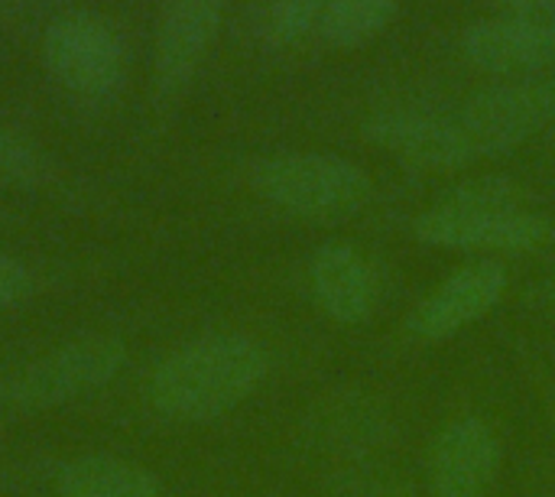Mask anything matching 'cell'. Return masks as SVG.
<instances>
[{
	"instance_id": "obj_1",
	"label": "cell",
	"mask_w": 555,
	"mask_h": 497,
	"mask_svg": "<svg viewBox=\"0 0 555 497\" xmlns=\"http://www.w3.org/2000/svg\"><path fill=\"white\" fill-rule=\"evenodd\" d=\"M270 371L267 348L244 332L198 335L156 361L146 404L172 423H208L241 407Z\"/></svg>"
},
{
	"instance_id": "obj_2",
	"label": "cell",
	"mask_w": 555,
	"mask_h": 497,
	"mask_svg": "<svg viewBox=\"0 0 555 497\" xmlns=\"http://www.w3.org/2000/svg\"><path fill=\"white\" fill-rule=\"evenodd\" d=\"M527 189L507 176H481L459 182L433 208H426L413 231L423 244L455 251H540L555 238V221L530 212Z\"/></svg>"
},
{
	"instance_id": "obj_3",
	"label": "cell",
	"mask_w": 555,
	"mask_h": 497,
	"mask_svg": "<svg viewBox=\"0 0 555 497\" xmlns=\"http://www.w3.org/2000/svg\"><path fill=\"white\" fill-rule=\"evenodd\" d=\"M250 189L299 218H341L367 205L374 186L364 166L335 153H276L247 173Z\"/></svg>"
},
{
	"instance_id": "obj_4",
	"label": "cell",
	"mask_w": 555,
	"mask_h": 497,
	"mask_svg": "<svg viewBox=\"0 0 555 497\" xmlns=\"http://www.w3.org/2000/svg\"><path fill=\"white\" fill-rule=\"evenodd\" d=\"M127 345L114 335H81L0 378V413H36L88 397L120 378Z\"/></svg>"
},
{
	"instance_id": "obj_5",
	"label": "cell",
	"mask_w": 555,
	"mask_h": 497,
	"mask_svg": "<svg viewBox=\"0 0 555 497\" xmlns=\"http://www.w3.org/2000/svg\"><path fill=\"white\" fill-rule=\"evenodd\" d=\"M46 72L75 98L104 101L127 75L120 33L98 13H62L42 33Z\"/></svg>"
},
{
	"instance_id": "obj_6",
	"label": "cell",
	"mask_w": 555,
	"mask_h": 497,
	"mask_svg": "<svg viewBox=\"0 0 555 497\" xmlns=\"http://www.w3.org/2000/svg\"><path fill=\"white\" fill-rule=\"evenodd\" d=\"M475 156H501L555 120V75H524L472 94L455 114Z\"/></svg>"
},
{
	"instance_id": "obj_7",
	"label": "cell",
	"mask_w": 555,
	"mask_h": 497,
	"mask_svg": "<svg viewBox=\"0 0 555 497\" xmlns=\"http://www.w3.org/2000/svg\"><path fill=\"white\" fill-rule=\"evenodd\" d=\"M361 130L374 146L416 169L455 173L478 160L455 114L423 107H380L364 117Z\"/></svg>"
},
{
	"instance_id": "obj_8",
	"label": "cell",
	"mask_w": 555,
	"mask_h": 497,
	"mask_svg": "<svg viewBox=\"0 0 555 497\" xmlns=\"http://www.w3.org/2000/svg\"><path fill=\"white\" fill-rule=\"evenodd\" d=\"M462 55L481 72L537 75L555 65V23L533 13L478 20L462 33Z\"/></svg>"
},
{
	"instance_id": "obj_9",
	"label": "cell",
	"mask_w": 555,
	"mask_h": 497,
	"mask_svg": "<svg viewBox=\"0 0 555 497\" xmlns=\"http://www.w3.org/2000/svg\"><path fill=\"white\" fill-rule=\"evenodd\" d=\"M224 0H166L156 29L153 78L163 98H176L195 78L205 62L218 26Z\"/></svg>"
},
{
	"instance_id": "obj_10",
	"label": "cell",
	"mask_w": 555,
	"mask_h": 497,
	"mask_svg": "<svg viewBox=\"0 0 555 497\" xmlns=\"http://www.w3.org/2000/svg\"><path fill=\"white\" fill-rule=\"evenodd\" d=\"M507 270L498 260H475L449 273L410 316V332L426 342L455 335L459 329L488 316L504 296Z\"/></svg>"
},
{
	"instance_id": "obj_11",
	"label": "cell",
	"mask_w": 555,
	"mask_h": 497,
	"mask_svg": "<svg viewBox=\"0 0 555 497\" xmlns=\"http://www.w3.org/2000/svg\"><path fill=\"white\" fill-rule=\"evenodd\" d=\"M501 469V446L494 430L465 417L446 426L429 453V479L439 497H488Z\"/></svg>"
},
{
	"instance_id": "obj_12",
	"label": "cell",
	"mask_w": 555,
	"mask_h": 497,
	"mask_svg": "<svg viewBox=\"0 0 555 497\" xmlns=\"http://www.w3.org/2000/svg\"><path fill=\"white\" fill-rule=\"evenodd\" d=\"M309 280L319 306L345 326L371 316L377 300V280L367 257L345 241H328L315 251L309 264Z\"/></svg>"
},
{
	"instance_id": "obj_13",
	"label": "cell",
	"mask_w": 555,
	"mask_h": 497,
	"mask_svg": "<svg viewBox=\"0 0 555 497\" xmlns=\"http://www.w3.org/2000/svg\"><path fill=\"white\" fill-rule=\"evenodd\" d=\"M59 497H163V482L120 456L88 453L59 466L55 472Z\"/></svg>"
},
{
	"instance_id": "obj_14",
	"label": "cell",
	"mask_w": 555,
	"mask_h": 497,
	"mask_svg": "<svg viewBox=\"0 0 555 497\" xmlns=\"http://www.w3.org/2000/svg\"><path fill=\"white\" fill-rule=\"evenodd\" d=\"M397 10L400 0H328L315 33L328 49H361L390 26Z\"/></svg>"
},
{
	"instance_id": "obj_15",
	"label": "cell",
	"mask_w": 555,
	"mask_h": 497,
	"mask_svg": "<svg viewBox=\"0 0 555 497\" xmlns=\"http://www.w3.org/2000/svg\"><path fill=\"white\" fill-rule=\"evenodd\" d=\"M328 0H260L257 3V33L267 46H296L312 29H319V20L325 13Z\"/></svg>"
},
{
	"instance_id": "obj_16",
	"label": "cell",
	"mask_w": 555,
	"mask_h": 497,
	"mask_svg": "<svg viewBox=\"0 0 555 497\" xmlns=\"http://www.w3.org/2000/svg\"><path fill=\"white\" fill-rule=\"evenodd\" d=\"M52 179V163L46 156V150L10 130L0 127V186H16V189H29V186H42Z\"/></svg>"
},
{
	"instance_id": "obj_17",
	"label": "cell",
	"mask_w": 555,
	"mask_h": 497,
	"mask_svg": "<svg viewBox=\"0 0 555 497\" xmlns=\"http://www.w3.org/2000/svg\"><path fill=\"white\" fill-rule=\"evenodd\" d=\"M33 293V273L23 260L0 251V313L26 303Z\"/></svg>"
},
{
	"instance_id": "obj_18",
	"label": "cell",
	"mask_w": 555,
	"mask_h": 497,
	"mask_svg": "<svg viewBox=\"0 0 555 497\" xmlns=\"http://www.w3.org/2000/svg\"><path fill=\"white\" fill-rule=\"evenodd\" d=\"M504 3H511V7H517V10H537V7L543 10L550 0H504Z\"/></svg>"
},
{
	"instance_id": "obj_19",
	"label": "cell",
	"mask_w": 555,
	"mask_h": 497,
	"mask_svg": "<svg viewBox=\"0 0 555 497\" xmlns=\"http://www.w3.org/2000/svg\"><path fill=\"white\" fill-rule=\"evenodd\" d=\"M543 10H546V16H550V20H553V23H555V0H550V3L543 7Z\"/></svg>"
},
{
	"instance_id": "obj_20",
	"label": "cell",
	"mask_w": 555,
	"mask_h": 497,
	"mask_svg": "<svg viewBox=\"0 0 555 497\" xmlns=\"http://www.w3.org/2000/svg\"><path fill=\"white\" fill-rule=\"evenodd\" d=\"M553 309H555V286H553Z\"/></svg>"
}]
</instances>
